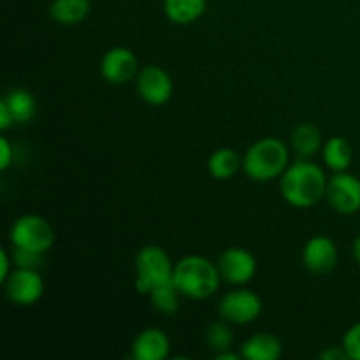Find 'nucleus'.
Masks as SVG:
<instances>
[{"instance_id":"obj_1","label":"nucleus","mask_w":360,"mask_h":360,"mask_svg":"<svg viewBox=\"0 0 360 360\" xmlns=\"http://www.w3.org/2000/svg\"><path fill=\"white\" fill-rule=\"evenodd\" d=\"M327 181L329 178L319 164L301 158L281 174V197L294 207H313L326 197Z\"/></svg>"},{"instance_id":"obj_2","label":"nucleus","mask_w":360,"mask_h":360,"mask_svg":"<svg viewBox=\"0 0 360 360\" xmlns=\"http://www.w3.org/2000/svg\"><path fill=\"white\" fill-rule=\"evenodd\" d=\"M172 281L181 295L188 299L211 297L220 288L221 274L217 264L200 255H186L174 264Z\"/></svg>"},{"instance_id":"obj_3","label":"nucleus","mask_w":360,"mask_h":360,"mask_svg":"<svg viewBox=\"0 0 360 360\" xmlns=\"http://www.w3.org/2000/svg\"><path fill=\"white\" fill-rule=\"evenodd\" d=\"M290 153L283 141L264 137L246 150L243 157V171L252 181L267 183L280 178L288 167Z\"/></svg>"},{"instance_id":"obj_4","label":"nucleus","mask_w":360,"mask_h":360,"mask_svg":"<svg viewBox=\"0 0 360 360\" xmlns=\"http://www.w3.org/2000/svg\"><path fill=\"white\" fill-rule=\"evenodd\" d=\"M174 264L164 248L148 245L136 255V290L148 295L151 288L172 281Z\"/></svg>"},{"instance_id":"obj_5","label":"nucleus","mask_w":360,"mask_h":360,"mask_svg":"<svg viewBox=\"0 0 360 360\" xmlns=\"http://www.w3.org/2000/svg\"><path fill=\"white\" fill-rule=\"evenodd\" d=\"M9 239L18 248L48 253L55 245V231L46 218L39 214H23L11 227Z\"/></svg>"},{"instance_id":"obj_6","label":"nucleus","mask_w":360,"mask_h":360,"mask_svg":"<svg viewBox=\"0 0 360 360\" xmlns=\"http://www.w3.org/2000/svg\"><path fill=\"white\" fill-rule=\"evenodd\" d=\"M218 313L224 320L234 326H248L262 313V301L248 288L231 290L218 302Z\"/></svg>"},{"instance_id":"obj_7","label":"nucleus","mask_w":360,"mask_h":360,"mask_svg":"<svg viewBox=\"0 0 360 360\" xmlns=\"http://www.w3.org/2000/svg\"><path fill=\"white\" fill-rule=\"evenodd\" d=\"M327 200L330 207L341 214L360 211V179L350 172H334L327 181Z\"/></svg>"},{"instance_id":"obj_8","label":"nucleus","mask_w":360,"mask_h":360,"mask_svg":"<svg viewBox=\"0 0 360 360\" xmlns=\"http://www.w3.org/2000/svg\"><path fill=\"white\" fill-rule=\"evenodd\" d=\"M6 295L18 306H32L44 294V281L37 269H14L4 281Z\"/></svg>"},{"instance_id":"obj_9","label":"nucleus","mask_w":360,"mask_h":360,"mask_svg":"<svg viewBox=\"0 0 360 360\" xmlns=\"http://www.w3.org/2000/svg\"><path fill=\"white\" fill-rule=\"evenodd\" d=\"M218 271L221 274V280L231 285H246L253 280L257 273V259L248 250L232 246L227 248L218 257Z\"/></svg>"},{"instance_id":"obj_10","label":"nucleus","mask_w":360,"mask_h":360,"mask_svg":"<svg viewBox=\"0 0 360 360\" xmlns=\"http://www.w3.org/2000/svg\"><path fill=\"white\" fill-rule=\"evenodd\" d=\"M172 79L165 69L158 65H146L136 77V90L144 102L162 105L172 97Z\"/></svg>"},{"instance_id":"obj_11","label":"nucleus","mask_w":360,"mask_h":360,"mask_svg":"<svg viewBox=\"0 0 360 360\" xmlns=\"http://www.w3.org/2000/svg\"><path fill=\"white\" fill-rule=\"evenodd\" d=\"M101 74L108 83L125 84L137 77L139 74V62L132 49L116 46L104 55L101 62Z\"/></svg>"},{"instance_id":"obj_12","label":"nucleus","mask_w":360,"mask_h":360,"mask_svg":"<svg viewBox=\"0 0 360 360\" xmlns=\"http://www.w3.org/2000/svg\"><path fill=\"white\" fill-rule=\"evenodd\" d=\"M336 245L326 236H315L309 239L302 250V264L313 274H329L338 264Z\"/></svg>"},{"instance_id":"obj_13","label":"nucleus","mask_w":360,"mask_h":360,"mask_svg":"<svg viewBox=\"0 0 360 360\" xmlns=\"http://www.w3.org/2000/svg\"><path fill=\"white\" fill-rule=\"evenodd\" d=\"M171 354V341L158 327L141 330L132 343V359L136 360H165Z\"/></svg>"},{"instance_id":"obj_14","label":"nucleus","mask_w":360,"mask_h":360,"mask_svg":"<svg viewBox=\"0 0 360 360\" xmlns=\"http://www.w3.org/2000/svg\"><path fill=\"white\" fill-rule=\"evenodd\" d=\"M283 354V345L274 334L257 333L241 347V357L246 360H278Z\"/></svg>"},{"instance_id":"obj_15","label":"nucleus","mask_w":360,"mask_h":360,"mask_svg":"<svg viewBox=\"0 0 360 360\" xmlns=\"http://www.w3.org/2000/svg\"><path fill=\"white\" fill-rule=\"evenodd\" d=\"M90 9V0H53L49 6V16L56 23L74 27L86 20Z\"/></svg>"},{"instance_id":"obj_16","label":"nucleus","mask_w":360,"mask_h":360,"mask_svg":"<svg viewBox=\"0 0 360 360\" xmlns=\"http://www.w3.org/2000/svg\"><path fill=\"white\" fill-rule=\"evenodd\" d=\"M243 167V158L232 148L214 150L207 158V171L214 179H231Z\"/></svg>"},{"instance_id":"obj_17","label":"nucleus","mask_w":360,"mask_h":360,"mask_svg":"<svg viewBox=\"0 0 360 360\" xmlns=\"http://www.w3.org/2000/svg\"><path fill=\"white\" fill-rule=\"evenodd\" d=\"M323 162L327 167L334 172H343L350 167L352 160H354V150L352 144L348 143L345 137L334 136L326 141L323 144Z\"/></svg>"},{"instance_id":"obj_18","label":"nucleus","mask_w":360,"mask_h":360,"mask_svg":"<svg viewBox=\"0 0 360 360\" xmlns=\"http://www.w3.org/2000/svg\"><path fill=\"white\" fill-rule=\"evenodd\" d=\"M206 11V0H164V13L172 23L190 25Z\"/></svg>"},{"instance_id":"obj_19","label":"nucleus","mask_w":360,"mask_h":360,"mask_svg":"<svg viewBox=\"0 0 360 360\" xmlns=\"http://www.w3.org/2000/svg\"><path fill=\"white\" fill-rule=\"evenodd\" d=\"M292 148L301 158H309L322 148V132L313 123H301L290 137Z\"/></svg>"},{"instance_id":"obj_20","label":"nucleus","mask_w":360,"mask_h":360,"mask_svg":"<svg viewBox=\"0 0 360 360\" xmlns=\"http://www.w3.org/2000/svg\"><path fill=\"white\" fill-rule=\"evenodd\" d=\"M4 101L9 105L16 125H25V123L32 122L37 104H35V98L30 91L25 90V88H13V90L7 91Z\"/></svg>"},{"instance_id":"obj_21","label":"nucleus","mask_w":360,"mask_h":360,"mask_svg":"<svg viewBox=\"0 0 360 360\" xmlns=\"http://www.w3.org/2000/svg\"><path fill=\"white\" fill-rule=\"evenodd\" d=\"M179 295H181V292L176 288L174 281H169V283L151 288L148 297H150L155 309H158L164 315H174L179 309Z\"/></svg>"},{"instance_id":"obj_22","label":"nucleus","mask_w":360,"mask_h":360,"mask_svg":"<svg viewBox=\"0 0 360 360\" xmlns=\"http://www.w3.org/2000/svg\"><path fill=\"white\" fill-rule=\"evenodd\" d=\"M206 343L210 345L211 350L217 354L225 350H231L234 343V333L227 320L221 319L220 322H213L206 330Z\"/></svg>"},{"instance_id":"obj_23","label":"nucleus","mask_w":360,"mask_h":360,"mask_svg":"<svg viewBox=\"0 0 360 360\" xmlns=\"http://www.w3.org/2000/svg\"><path fill=\"white\" fill-rule=\"evenodd\" d=\"M44 264V253L32 252V250L18 248L13 250V266L18 269H37Z\"/></svg>"},{"instance_id":"obj_24","label":"nucleus","mask_w":360,"mask_h":360,"mask_svg":"<svg viewBox=\"0 0 360 360\" xmlns=\"http://www.w3.org/2000/svg\"><path fill=\"white\" fill-rule=\"evenodd\" d=\"M343 348L350 360H360V322L352 326L343 336Z\"/></svg>"},{"instance_id":"obj_25","label":"nucleus","mask_w":360,"mask_h":360,"mask_svg":"<svg viewBox=\"0 0 360 360\" xmlns=\"http://www.w3.org/2000/svg\"><path fill=\"white\" fill-rule=\"evenodd\" d=\"M14 150L7 137H0V171H7L13 164Z\"/></svg>"},{"instance_id":"obj_26","label":"nucleus","mask_w":360,"mask_h":360,"mask_svg":"<svg viewBox=\"0 0 360 360\" xmlns=\"http://www.w3.org/2000/svg\"><path fill=\"white\" fill-rule=\"evenodd\" d=\"M14 125V116L13 112H11L9 105L6 104V101H0V130H9L11 127Z\"/></svg>"},{"instance_id":"obj_27","label":"nucleus","mask_w":360,"mask_h":360,"mask_svg":"<svg viewBox=\"0 0 360 360\" xmlns=\"http://www.w3.org/2000/svg\"><path fill=\"white\" fill-rule=\"evenodd\" d=\"M319 357L322 360H350L347 350L343 348V345H341V347H329L327 350H323Z\"/></svg>"},{"instance_id":"obj_28","label":"nucleus","mask_w":360,"mask_h":360,"mask_svg":"<svg viewBox=\"0 0 360 360\" xmlns=\"http://www.w3.org/2000/svg\"><path fill=\"white\" fill-rule=\"evenodd\" d=\"M11 264H13V255L7 253V250H0V281H6L13 271H11Z\"/></svg>"},{"instance_id":"obj_29","label":"nucleus","mask_w":360,"mask_h":360,"mask_svg":"<svg viewBox=\"0 0 360 360\" xmlns=\"http://www.w3.org/2000/svg\"><path fill=\"white\" fill-rule=\"evenodd\" d=\"M239 357H241V355H238V354H232V352H229V350H225V352H220V354H217V360H239Z\"/></svg>"},{"instance_id":"obj_30","label":"nucleus","mask_w":360,"mask_h":360,"mask_svg":"<svg viewBox=\"0 0 360 360\" xmlns=\"http://www.w3.org/2000/svg\"><path fill=\"white\" fill-rule=\"evenodd\" d=\"M352 252H354L355 260H357V262L360 264V234L357 236V238H355V241H354V248H352Z\"/></svg>"}]
</instances>
